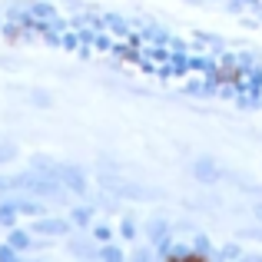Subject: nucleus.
I'll use <instances>...</instances> for the list:
<instances>
[{
	"instance_id": "39448f33",
	"label": "nucleus",
	"mask_w": 262,
	"mask_h": 262,
	"mask_svg": "<svg viewBox=\"0 0 262 262\" xmlns=\"http://www.w3.org/2000/svg\"><path fill=\"white\" fill-rule=\"evenodd\" d=\"M219 256H223V259H236V256H243V252H239V246H223V252H219Z\"/></svg>"
},
{
	"instance_id": "7ed1b4c3",
	"label": "nucleus",
	"mask_w": 262,
	"mask_h": 262,
	"mask_svg": "<svg viewBox=\"0 0 262 262\" xmlns=\"http://www.w3.org/2000/svg\"><path fill=\"white\" fill-rule=\"evenodd\" d=\"M239 236H243V239H256V243H262V223H259V226H246V229L239 232Z\"/></svg>"
},
{
	"instance_id": "423d86ee",
	"label": "nucleus",
	"mask_w": 262,
	"mask_h": 262,
	"mask_svg": "<svg viewBox=\"0 0 262 262\" xmlns=\"http://www.w3.org/2000/svg\"><path fill=\"white\" fill-rule=\"evenodd\" d=\"M123 236H126V239H133V236H136V226L129 223V219H126V223H123Z\"/></svg>"
},
{
	"instance_id": "f257e3e1",
	"label": "nucleus",
	"mask_w": 262,
	"mask_h": 262,
	"mask_svg": "<svg viewBox=\"0 0 262 262\" xmlns=\"http://www.w3.org/2000/svg\"><path fill=\"white\" fill-rule=\"evenodd\" d=\"M192 176L199 179V183H219V179H223V169L216 166V163L212 160H196V166H192Z\"/></svg>"
},
{
	"instance_id": "20e7f679",
	"label": "nucleus",
	"mask_w": 262,
	"mask_h": 262,
	"mask_svg": "<svg viewBox=\"0 0 262 262\" xmlns=\"http://www.w3.org/2000/svg\"><path fill=\"white\" fill-rule=\"evenodd\" d=\"M192 252H196V256H209V252H212V249H209V239L199 236V239H196V246H192Z\"/></svg>"
},
{
	"instance_id": "6e6552de",
	"label": "nucleus",
	"mask_w": 262,
	"mask_h": 262,
	"mask_svg": "<svg viewBox=\"0 0 262 262\" xmlns=\"http://www.w3.org/2000/svg\"><path fill=\"white\" fill-rule=\"evenodd\" d=\"M256 13H259V17H262V7H259V4H256Z\"/></svg>"
},
{
	"instance_id": "f03ea898",
	"label": "nucleus",
	"mask_w": 262,
	"mask_h": 262,
	"mask_svg": "<svg viewBox=\"0 0 262 262\" xmlns=\"http://www.w3.org/2000/svg\"><path fill=\"white\" fill-rule=\"evenodd\" d=\"M149 239H156V243H166V239H169V226L163 223V219L149 223Z\"/></svg>"
},
{
	"instance_id": "0eeeda50",
	"label": "nucleus",
	"mask_w": 262,
	"mask_h": 262,
	"mask_svg": "<svg viewBox=\"0 0 262 262\" xmlns=\"http://www.w3.org/2000/svg\"><path fill=\"white\" fill-rule=\"evenodd\" d=\"M252 216H256L259 223H262V203H256V206H252Z\"/></svg>"
}]
</instances>
